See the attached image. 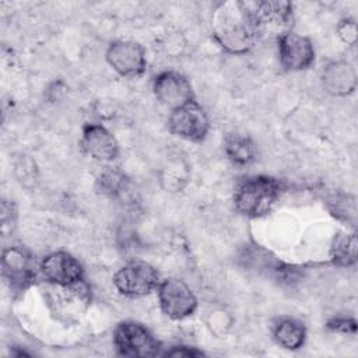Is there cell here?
I'll use <instances>...</instances> for the list:
<instances>
[{"label": "cell", "instance_id": "7", "mask_svg": "<svg viewBox=\"0 0 358 358\" xmlns=\"http://www.w3.org/2000/svg\"><path fill=\"white\" fill-rule=\"evenodd\" d=\"M168 129L183 140L200 143L208 134L210 120L204 108L197 101H192L169 112Z\"/></svg>", "mask_w": 358, "mask_h": 358}, {"label": "cell", "instance_id": "5", "mask_svg": "<svg viewBox=\"0 0 358 358\" xmlns=\"http://www.w3.org/2000/svg\"><path fill=\"white\" fill-rule=\"evenodd\" d=\"M157 268L144 260H131L113 275L115 288L124 296L138 298L157 289L159 284Z\"/></svg>", "mask_w": 358, "mask_h": 358}, {"label": "cell", "instance_id": "15", "mask_svg": "<svg viewBox=\"0 0 358 358\" xmlns=\"http://www.w3.org/2000/svg\"><path fill=\"white\" fill-rule=\"evenodd\" d=\"M274 341L285 350H299L306 341L305 324L291 316H280L273 322L271 327Z\"/></svg>", "mask_w": 358, "mask_h": 358}, {"label": "cell", "instance_id": "24", "mask_svg": "<svg viewBox=\"0 0 358 358\" xmlns=\"http://www.w3.org/2000/svg\"><path fill=\"white\" fill-rule=\"evenodd\" d=\"M164 355L166 357H201L204 352L192 345H173Z\"/></svg>", "mask_w": 358, "mask_h": 358}, {"label": "cell", "instance_id": "6", "mask_svg": "<svg viewBox=\"0 0 358 358\" xmlns=\"http://www.w3.org/2000/svg\"><path fill=\"white\" fill-rule=\"evenodd\" d=\"M39 273L34 256L22 246H8L1 255V274L6 284L13 291L29 288Z\"/></svg>", "mask_w": 358, "mask_h": 358}, {"label": "cell", "instance_id": "2", "mask_svg": "<svg viewBox=\"0 0 358 358\" xmlns=\"http://www.w3.org/2000/svg\"><path fill=\"white\" fill-rule=\"evenodd\" d=\"M281 193L278 179L268 175H250L243 178L235 187L234 206L248 218L267 215Z\"/></svg>", "mask_w": 358, "mask_h": 358}, {"label": "cell", "instance_id": "8", "mask_svg": "<svg viewBox=\"0 0 358 358\" xmlns=\"http://www.w3.org/2000/svg\"><path fill=\"white\" fill-rule=\"evenodd\" d=\"M43 280L55 287H74L84 282V267L71 253L57 250L46 255L38 266Z\"/></svg>", "mask_w": 358, "mask_h": 358}, {"label": "cell", "instance_id": "21", "mask_svg": "<svg viewBox=\"0 0 358 358\" xmlns=\"http://www.w3.org/2000/svg\"><path fill=\"white\" fill-rule=\"evenodd\" d=\"M1 234L3 236L11 235L17 225V207L13 200H1Z\"/></svg>", "mask_w": 358, "mask_h": 358}, {"label": "cell", "instance_id": "16", "mask_svg": "<svg viewBox=\"0 0 358 358\" xmlns=\"http://www.w3.org/2000/svg\"><path fill=\"white\" fill-rule=\"evenodd\" d=\"M355 232H337L330 245V260L337 267H350L357 263Z\"/></svg>", "mask_w": 358, "mask_h": 358}, {"label": "cell", "instance_id": "20", "mask_svg": "<svg viewBox=\"0 0 358 358\" xmlns=\"http://www.w3.org/2000/svg\"><path fill=\"white\" fill-rule=\"evenodd\" d=\"M189 173L186 165L182 166L180 162H172L168 164L166 168H164L161 175V182L164 187L169 192H179L187 182Z\"/></svg>", "mask_w": 358, "mask_h": 358}, {"label": "cell", "instance_id": "17", "mask_svg": "<svg viewBox=\"0 0 358 358\" xmlns=\"http://www.w3.org/2000/svg\"><path fill=\"white\" fill-rule=\"evenodd\" d=\"M224 151L228 159L239 166L249 165L256 158V147L250 137L245 134H229L224 141Z\"/></svg>", "mask_w": 358, "mask_h": 358}, {"label": "cell", "instance_id": "19", "mask_svg": "<svg viewBox=\"0 0 358 358\" xmlns=\"http://www.w3.org/2000/svg\"><path fill=\"white\" fill-rule=\"evenodd\" d=\"M329 213L345 225L355 227L357 222V203L355 197L344 192H333L324 200Z\"/></svg>", "mask_w": 358, "mask_h": 358}, {"label": "cell", "instance_id": "3", "mask_svg": "<svg viewBox=\"0 0 358 358\" xmlns=\"http://www.w3.org/2000/svg\"><path fill=\"white\" fill-rule=\"evenodd\" d=\"M113 345L123 357H155L162 348L150 329L134 320L117 323L113 330Z\"/></svg>", "mask_w": 358, "mask_h": 358}, {"label": "cell", "instance_id": "12", "mask_svg": "<svg viewBox=\"0 0 358 358\" xmlns=\"http://www.w3.org/2000/svg\"><path fill=\"white\" fill-rule=\"evenodd\" d=\"M81 147L88 157L99 162H112L120 152L115 134L99 123L84 124L81 131Z\"/></svg>", "mask_w": 358, "mask_h": 358}, {"label": "cell", "instance_id": "4", "mask_svg": "<svg viewBox=\"0 0 358 358\" xmlns=\"http://www.w3.org/2000/svg\"><path fill=\"white\" fill-rule=\"evenodd\" d=\"M158 303L165 316L172 320H183L192 316L199 305L193 289L180 278H165L157 287Z\"/></svg>", "mask_w": 358, "mask_h": 358}, {"label": "cell", "instance_id": "10", "mask_svg": "<svg viewBox=\"0 0 358 358\" xmlns=\"http://www.w3.org/2000/svg\"><path fill=\"white\" fill-rule=\"evenodd\" d=\"M277 43L280 63L285 70L302 71L315 63V46L308 36L287 29L278 35Z\"/></svg>", "mask_w": 358, "mask_h": 358}, {"label": "cell", "instance_id": "11", "mask_svg": "<svg viewBox=\"0 0 358 358\" xmlns=\"http://www.w3.org/2000/svg\"><path fill=\"white\" fill-rule=\"evenodd\" d=\"M108 64L119 76L138 77L147 69V57L144 48L134 41H115L105 53Z\"/></svg>", "mask_w": 358, "mask_h": 358}, {"label": "cell", "instance_id": "14", "mask_svg": "<svg viewBox=\"0 0 358 358\" xmlns=\"http://www.w3.org/2000/svg\"><path fill=\"white\" fill-rule=\"evenodd\" d=\"M255 15L262 27L264 28H287L292 22L294 6L289 1L281 0H266L252 3Z\"/></svg>", "mask_w": 358, "mask_h": 358}, {"label": "cell", "instance_id": "23", "mask_svg": "<svg viewBox=\"0 0 358 358\" xmlns=\"http://www.w3.org/2000/svg\"><path fill=\"white\" fill-rule=\"evenodd\" d=\"M327 329L336 333L343 334H355L357 333V322L350 316H334L327 320Z\"/></svg>", "mask_w": 358, "mask_h": 358}, {"label": "cell", "instance_id": "18", "mask_svg": "<svg viewBox=\"0 0 358 358\" xmlns=\"http://www.w3.org/2000/svg\"><path fill=\"white\" fill-rule=\"evenodd\" d=\"M96 189L109 199H122L130 193L131 182L122 171L106 168L96 178Z\"/></svg>", "mask_w": 358, "mask_h": 358}, {"label": "cell", "instance_id": "13", "mask_svg": "<svg viewBox=\"0 0 358 358\" xmlns=\"http://www.w3.org/2000/svg\"><path fill=\"white\" fill-rule=\"evenodd\" d=\"M355 67L347 60H333L322 71L323 90L333 96H347L357 90Z\"/></svg>", "mask_w": 358, "mask_h": 358}, {"label": "cell", "instance_id": "1", "mask_svg": "<svg viewBox=\"0 0 358 358\" xmlns=\"http://www.w3.org/2000/svg\"><path fill=\"white\" fill-rule=\"evenodd\" d=\"M263 29L255 15L252 3L231 0L217 4L211 14V34L228 53L249 52Z\"/></svg>", "mask_w": 358, "mask_h": 358}, {"label": "cell", "instance_id": "22", "mask_svg": "<svg viewBox=\"0 0 358 358\" xmlns=\"http://www.w3.org/2000/svg\"><path fill=\"white\" fill-rule=\"evenodd\" d=\"M337 35L341 39L343 43L345 45H355L357 42V36H358V28H357V22L352 18H343L338 24H337Z\"/></svg>", "mask_w": 358, "mask_h": 358}, {"label": "cell", "instance_id": "9", "mask_svg": "<svg viewBox=\"0 0 358 358\" xmlns=\"http://www.w3.org/2000/svg\"><path fill=\"white\" fill-rule=\"evenodd\" d=\"M152 92L157 101L173 110L194 99L193 85L186 76L179 71H162L152 80Z\"/></svg>", "mask_w": 358, "mask_h": 358}]
</instances>
